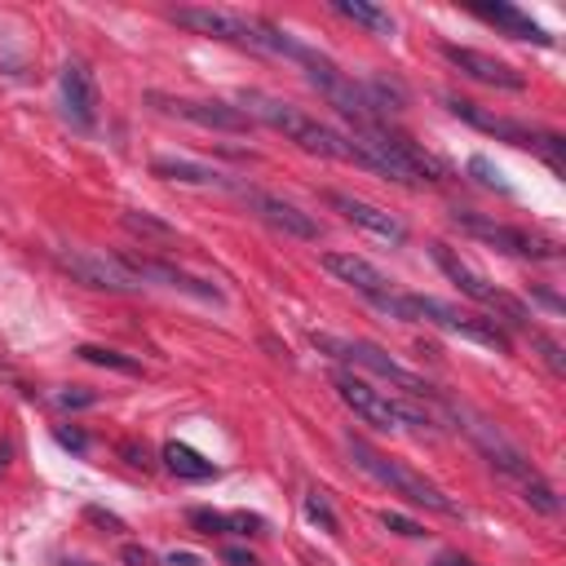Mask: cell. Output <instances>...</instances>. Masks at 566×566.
<instances>
[{
	"label": "cell",
	"instance_id": "cell-1",
	"mask_svg": "<svg viewBox=\"0 0 566 566\" xmlns=\"http://www.w3.org/2000/svg\"><path fill=\"white\" fill-rule=\"evenodd\" d=\"M248 120H261L279 133H288L297 147H306L310 156H323V160H345V164H359L368 169L364 151H359V142H354L349 133H336L319 120H310L306 111L288 107V102H279V98H266V94H244V107H239Z\"/></svg>",
	"mask_w": 566,
	"mask_h": 566
},
{
	"label": "cell",
	"instance_id": "cell-2",
	"mask_svg": "<svg viewBox=\"0 0 566 566\" xmlns=\"http://www.w3.org/2000/svg\"><path fill=\"white\" fill-rule=\"evenodd\" d=\"M377 310H385L390 319H398V323H434V328H443V332H456V336H469V341H478V345H491V349H501V354H509L514 349V341H509V332L495 323V319H478V315H465V310H456V306H447V302H439V297H420V293H407V297H385Z\"/></svg>",
	"mask_w": 566,
	"mask_h": 566
},
{
	"label": "cell",
	"instance_id": "cell-3",
	"mask_svg": "<svg viewBox=\"0 0 566 566\" xmlns=\"http://www.w3.org/2000/svg\"><path fill=\"white\" fill-rule=\"evenodd\" d=\"M345 452H349V460L359 465L368 478H377L381 487H390L394 495H407L411 505H424V509H434V514H447V518H456L460 514V505L456 501H447V495L424 478V473H416V469H407V465H398V460H390L385 452H377L372 443H364V439H345Z\"/></svg>",
	"mask_w": 566,
	"mask_h": 566
},
{
	"label": "cell",
	"instance_id": "cell-4",
	"mask_svg": "<svg viewBox=\"0 0 566 566\" xmlns=\"http://www.w3.org/2000/svg\"><path fill=\"white\" fill-rule=\"evenodd\" d=\"M336 398L359 416V420H368V424H377V430H434V416L424 411V407H416V403H403V398H390V394H381V390H372L368 381H359V377H349V372H341L336 381Z\"/></svg>",
	"mask_w": 566,
	"mask_h": 566
},
{
	"label": "cell",
	"instance_id": "cell-5",
	"mask_svg": "<svg viewBox=\"0 0 566 566\" xmlns=\"http://www.w3.org/2000/svg\"><path fill=\"white\" fill-rule=\"evenodd\" d=\"M430 257H434V266L456 283V288L469 297V302H478V306H487V310H495V319L501 323H509V328H531V310L518 302V297H509V293H501L495 283L487 279V274H478L456 248H447V244H430Z\"/></svg>",
	"mask_w": 566,
	"mask_h": 566
},
{
	"label": "cell",
	"instance_id": "cell-6",
	"mask_svg": "<svg viewBox=\"0 0 566 566\" xmlns=\"http://www.w3.org/2000/svg\"><path fill=\"white\" fill-rule=\"evenodd\" d=\"M315 345L328 349L332 359H345V364H354V368H368V372L394 381L398 390H407V394H416V398H439V390H434L430 381H420L416 372L398 368V364L390 359V354H385L381 345H372V341H341V336H328V332L319 336V332H315Z\"/></svg>",
	"mask_w": 566,
	"mask_h": 566
},
{
	"label": "cell",
	"instance_id": "cell-7",
	"mask_svg": "<svg viewBox=\"0 0 566 566\" xmlns=\"http://www.w3.org/2000/svg\"><path fill=\"white\" fill-rule=\"evenodd\" d=\"M53 257L71 279L89 283V288H107V293H137L142 288V279L120 257H102V253H85V248H71V253L58 248Z\"/></svg>",
	"mask_w": 566,
	"mask_h": 566
},
{
	"label": "cell",
	"instance_id": "cell-8",
	"mask_svg": "<svg viewBox=\"0 0 566 566\" xmlns=\"http://www.w3.org/2000/svg\"><path fill=\"white\" fill-rule=\"evenodd\" d=\"M456 226L469 231L473 239L501 248L509 257H531V261H553L557 257V244L536 235V231H518V226H501V222H487V218H473V212H456Z\"/></svg>",
	"mask_w": 566,
	"mask_h": 566
},
{
	"label": "cell",
	"instance_id": "cell-9",
	"mask_svg": "<svg viewBox=\"0 0 566 566\" xmlns=\"http://www.w3.org/2000/svg\"><path fill=\"white\" fill-rule=\"evenodd\" d=\"M443 58L460 71V76H469V81H478V85L509 89V94L527 89V76H522L518 66H509V62H501V58H491V53H482V49H469V45H443Z\"/></svg>",
	"mask_w": 566,
	"mask_h": 566
},
{
	"label": "cell",
	"instance_id": "cell-10",
	"mask_svg": "<svg viewBox=\"0 0 566 566\" xmlns=\"http://www.w3.org/2000/svg\"><path fill=\"white\" fill-rule=\"evenodd\" d=\"M443 102H447V111H452L456 120H465V124H473V128H482V133H491V137H501V142H509V147H522V151H536V147H540V128H527V124L505 120V115H491V111H482L478 102H469V98H460V94H447Z\"/></svg>",
	"mask_w": 566,
	"mask_h": 566
},
{
	"label": "cell",
	"instance_id": "cell-11",
	"mask_svg": "<svg viewBox=\"0 0 566 566\" xmlns=\"http://www.w3.org/2000/svg\"><path fill=\"white\" fill-rule=\"evenodd\" d=\"M323 199H328V208L341 212L345 222H354L359 231H368V235H377V239H385V244H403V239H407V226L394 218V212H385V208H377V204H368V199H359V195L328 190Z\"/></svg>",
	"mask_w": 566,
	"mask_h": 566
},
{
	"label": "cell",
	"instance_id": "cell-12",
	"mask_svg": "<svg viewBox=\"0 0 566 566\" xmlns=\"http://www.w3.org/2000/svg\"><path fill=\"white\" fill-rule=\"evenodd\" d=\"M182 32H195V36H212V40H226V45H239L248 49V19L244 14H231V10H208V5H182L169 14Z\"/></svg>",
	"mask_w": 566,
	"mask_h": 566
},
{
	"label": "cell",
	"instance_id": "cell-13",
	"mask_svg": "<svg viewBox=\"0 0 566 566\" xmlns=\"http://www.w3.org/2000/svg\"><path fill=\"white\" fill-rule=\"evenodd\" d=\"M98 81H94V71L85 62H66L62 66V111L66 120L76 124V128H94L98 124Z\"/></svg>",
	"mask_w": 566,
	"mask_h": 566
},
{
	"label": "cell",
	"instance_id": "cell-14",
	"mask_svg": "<svg viewBox=\"0 0 566 566\" xmlns=\"http://www.w3.org/2000/svg\"><path fill=\"white\" fill-rule=\"evenodd\" d=\"M239 195L257 208V218H261L266 226L283 231V235H293V239H319V235H323V226L310 218V212H302V208H297V204H288V199H279V195H261V190H244V186H239Z\"/></svg>",
	"mask_w": 566,
	"mask_h": 566
},
{
	"label": "cell",
	"instance_id": "cell-15",
	"mask_svg": "<svg viewBox=\"0 0 566 566\" xmlns=\"http://www.w3.org/2000/svg\"><path fill=\"white\" fill-rule=\"evenodd\" d=\"M323 270H328V274H336L341 283H349L354 293H364L372 306H381L385 297H394L390 279H385V274H381L372 261L354 257V253H323Z\"/></svg>",
	"mask_w": 566,
	"mask_h": 566
},
{
	"label": "cell",
	"instance_id": "cell-16",
	"mask_svg": "<svg viewBox=\"0 0 566 566\" xmlns=\"http://www.w3.org/2000/svg\"><path fill=\"white\" fill-rule=\"evenodd\" d=\"M156 102H164V98H156ZM164 111H173V115H182V120H190V124H204V128H222V133H248L253 128V120L239 111V107H231V102H195V98H173V102H164Z\"/></svg>",
	"mask_w": 566,
	"mask_h": 566
},
{
	"label": "cell",
	"instance_id": "cell-17",
	"mask_svg": "<svg viewBox=\"0 0 566 566\" xmlns=\"http://www.w3.org/2000/svg\"><path fill=\"white\" fill-rule=\"evenodd\" d=\"M120 261L137 279H156V283H164V288H177V293H190V297H204V302H222V293L212 288V283H204V279H195V274H186L169 261H156V257H120Z\"/></svg>",
	"mask_w": 566,
	"mask_h": 566
},
{
	"label": "cell",
	"instance_id": "cell-18",
	"mask_svg": "<svg viewBox=\"0 0 566 566\" xmlns=\"http://www.w3.org/2000/svg\"><path fill=\"white\" fill-rule=\"evenodd\" d=\"M151 173H156V177H164V182H186V186H218V190H235V195H239V182H231L226 173L208 169V164H195V160H173V156H164V160H156V164H151Z\"/></svg>",
	"mask_w": 566,
	"mask_h": 566
},
{
	"label": "cell",
	"instance_id": "cell-19",
	"mask_svg": "<svg viewBox=\"0 0 566 566\" xmlns=\"http://www.w3.org/2000/svg\"><path fill=\"white\" fill-rule=\"evenodd\" d=\"M478 19H487V23H495V27H505L514 40H531V45H553V36L531 19V14H522V10H514V5H478L473 10Z\"/></svg>",
	"mask_w": 566,
	"mask_h": 566
},
{
	"label": "cell",
	"instance_id": "cell-20",
	"mask_svg": "<svg viewBox=\"0 0 566 566\" xmlns=\"http://www.w3.org/2000/svg\"><path fill=\"white\" fill-rule=\"evenodd\" d=\"M164 465H169V473H177V478H186V482L218 478V465L204 460V456H199L195 447H186V443H164Z\"/></svg>",
	"mask_w": 566,
	"mask_h": 566
},
{
	"label": "cell",
	"instance_id": "cell-21",
	"mask_svg": "<svg viewBox=\"0 0 566 566\" xmlns=\"http://www.w3.org/2000/svg\"><path fill=\"white\" fill-rule=\"evenodd\" d=\"M332 14L368 27L372 36H394V19H390L381 5H368V0H332Z\"/></svg>",
	"mask_w": 566,
	"mask_h": 566
},
{
	"label": "cell",
	"instance_id": "cell-22",
	"mask_svg": "<svg viewBox=\"0 0 566 566\" xmlns=\"http://www.w3.org/2000/svg\"><path fill=\"white\" fill-rule=\"evenodd\" d=\"M81 359H85V364H94V368L124 372V377H137V372H142V364H137V359H128V354H120V349H107V345H81Z\"/></svg>",
	"mask_w": 566,
	"mask_h": 566
},
{
	"label": "cell",
	"instance_id": "cell-23",
	"mask_svg": "<svg viewBox=\"0 0 566 566\" xmlns=\"http://www.w3.org/2000/svg\"><path fill=\"white\" fill-rule=\"evenodd\" d=\"M522 501H527L531 509H540V514H549V518H553V514H562V501H557V491H553V487H549V482H544L540 473L522 482Z\"/></svg>",
	"mask_w": 566,
	"mask_h": 566
},
{
	"label": "cell",
	"instance_id": "cell-24",
	"mask_svg": "<svg viewBox=\"0 0 566 566\" xmlns=\"http://www.w3.org/2000/svg\"><path fill=\"white\" fill-rule=\"evenodd\" d=\"M124 226H128L133 235H142V239H177V231H173L169 222L151 218V212H124Z\"/></svg>",
	"mask_w": 566,
	"mask_h": 566
},
{
	"label": "cell",
	"instance_id": "cell-25",
	"mask_svg": "<svg viewBox=\"0 0 566 566\" xmlns=\"http://www.w3.org/2000/svg\"><path fill=\"white\" fill-rule=\"evenodd\" d=\"M186 522L195 531H204V536H235L231 531V514H218V509H190Z\"/></svg>",
	"mask_w": 566,
	"mask_h": 566
},
{
	"label": "cell",
	"instance_id": "cell-26",
	"mask_svg": "<svg viewBox=\"0 0 566 566\" xmlns=\"http://www.w3.org/2000/svg\"><path fill=\"white\" fill-rule=\"evenodd\" d=\"M531 341H536V349L544 354L549 372H553V377H566V349H562V341L549 336V332H531Z\"/></svg>",
	"mask_w": 566,
	"mask_h": 566
},
{
	"label": "cell",
	"instance_id": "cell-27",
	"mask_svg": "<svg viewBox=\"0 0 566 566\" xmlns=\"http://www.w3.org/2000/svg\"><path fill=\"white\" fill-rule=\"evenodd\" d=\"M306 518L319 522L323 531H341V522H336V514H332V505H328L323 491H310V495H306Z\"/></svg>",
	"mask_w": 566,
	"mask_h": 566
},
{
	"label": "cell",
	"instance_id": "cell-28",
	"mask_svg": "<svg viewBox=\"0 0 566 566\" xmlns=\"http://www.w3.org/2000/svg\"><path fill=\"white\" fill-rule=\"evenodd\" d=\"M469 173H473V177H478L482 186H491V190H501V195H509V190H514V186L505 182V173L495 169L491 160H482V156H473V160H469Z\"/></svg>",
	"mask_w": 566,
	"mask_h": 566
},
{
	"label": "cell",
	"instance_id": "cell-29",
	"mask_svg": "<svg viewBox=\"0 0 566 566\" xmlns=\"http://www.w3.org/2000/svg\"><path fill=\"white\" fill-rule=\"evenodd\" d=\"M53 403H58V407H94L98 394H89V390H81V385H71V390H58Z\"/></svg>",
	"mask_w": 566,
	"mask_h": 566
},
{
	"label": "cell",
	"instance_id": "cell-30",
	"mask_svg": "<svg viewBox=\"0 0 566 566\" xmlns=\"http://www.w3.org/2000/svg\"><path fill=\"white\" fill-rule=\"evenodd\" d=\"M381 522H385L390 531H398V536H407V540H420V536H424V527H420V522H411V518H403V514H390V509L381 514Z\"/></svg>",
	"mask_w": 566,
	"mask_h": 566
},
{
	"label": "cell",
	"instance_id": "cell-31",
	"mask_svg": "<svg viewBox=\"0 0 566 566\" xmlns=\"http://www.w3.org/2000/svg\"><path fill=\"white\" fill-rule=\"evenodd\" d=\"M53 439H58L62 447H71V452H85V447H89V439H85L81 430H66V424H58V430H53Z\"/></svg>",
	"mask_w": 566,
	"mask_h": 566
},
{
	"label": "cell",
	"instance_id": "cell-32",
	"mask_svg": "<svg viewBox=\"0 0 566 566\" xmlns=\"http://www.w3.org/2000/svg\"><path fill=\"white\" fill-rule=\"evenodd\" d=\"M222 557H226L231 566H257V553H253V549H239V544L222 549Z\"/></svg>",
	"mask_w": 566,
	"mask_h": 566
},
{
	"label": "cell",
	"instance_id": "cell-33",
	"mask_svg": "<svg viewBox=\"0 0 566 566\" xmlns=\"http://www.w3.org/2000/svg\"><path fill=\"white\" fill-rule=\"evenodd\" d=\"M85 518H89V522H98V527H111V531H124V522H120L115 514H107V509H85Z\"/></svg>",
	"mask_w": 566,
	"mask_h": 566
},
{
	"label": "cell",
	"instance_id": "cell-34",
	"mask_svg": "<svg viewBox=\"0 0 566 566\" xmlns=\"http://www.w3.org/2000/svg\"><path fill=\"white\" fill-rule=\"evenodd\" d=\"M120 456H124L128 465H137V469H147V452H142L137 443H120Z\"/></svg>",
	"mask_w": 566,
	"mask_h": 566
},
{
	"label": "cell",
	"instance_id": "cell-35",
	"mask_svg": "<svg viewBox=\"0 0 566 566\" xmlns=\"http://www.w3.org/2000/svg\"><path fill=\"white\" fill-rule=\"evenodd\" d=\"M531 297H536L540 306H549L553 315H562V310H566V306H562V297H553V293H544V288H531Z\"/></svg>",
	"mask_w": 566,
	"mask_h": 566
},
{
	"label": "cell",
	"instance_id": "cell-36",
	"mask_svg": "<svg viewBox=\"0 0 566 566\" xmlns=\"http://www.w3.org/2000/svg\"><path fill=\"white\" fill-rule=\"evenodd\" d=\"M124 562H128V566H151V553L137 549V544H128V549H124Z\"/></svg>",
	"mask_w": 566,
	"mask_h": 566
},
{
	"label": "cell",
	"instance_id": "cell-37",
	"mask_svg": "<svg viewBox=\"0 0 566 566\" xmlns=\"http://www.w3.org/2000/svg\"><path fill=\"white\" fill-rule=\"evenodd\" d=\"M169 566H204L195 553H169Z\"/></svg>",
	"mask_w": 566,
	"mask_h": 566
},
{
	"label": "cell",
	"instance_id": "cell-38",
	"mask_svg": "<svg viewBox=\"0 0 566 566\" xmlns=\"http://www.w3.org/2000/svg\"><path fill=\"white\" fill-rule=\"evenodd\" d=\"M439 566H473V562H465V557H447V562H439Z\"/></svg>",
	"mask_w": 566,
	"mask_h": 566
}]
</instances>
